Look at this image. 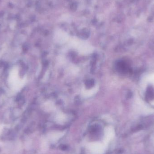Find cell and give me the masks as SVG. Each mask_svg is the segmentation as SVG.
<instances>
[{
	"mask_svg": "<svg viewBox=\"0 0 154 154\" xmlns=\"http://www.w3.org/2000/svg\"><path fill=\"white\" fill-rule=\"evenodd\" d=\"M43 108H44L45 110L49 111V110H51L54 109L55 106L53 102H51V101H48V102L44 103V105H43Z\"/></svg>",
	"mask_w": 154,
	"mask_h": 154,
	"instance_id": "5",
	"label": "cell"
},
{
	"mask_svg": "<svg viewBox=\"0 0 154 154\" xmlns=\"http://www.w3.org/2000/svg\"><path fill=\"white\" fill-rule=\"evenodd\" d=\"M18 69L14 68L11 70L9 75L8 82L10 87L14 89L20 88L23 84V80H22L19 77Z\"/></svg>",
	"mask_w": 154,
	"mask_h": 154,
	"instance_id": "2",
	"label": "cell"
},
{
	"mask_svg": "<svg viewBox=\"0 0 154 154\" xmlns=\"http://www.w3.org/2000/svg\"><path fill=\"white\" fill-rule=\"evenodd\" d=\"M70 46L76 50L80 54L82 55L91 54L94 50V47L88 42L76 39H72L70 41Z\"/></svg>",
	"mask_w": 154,
	"mask_h": 154,
	"instance_id": "1",
	"label": "cell"
},
{
	"mask_svg": "<svg viewBox=\"0 0 154 154\" xmlns=\"http://www.w3.org/2000/svg\"><path fill=\"white\" fill-rule=\"evenodd\" d=\"M99 89L98 86H96L90 89H83L82 90L81 95L82 96L83 98L90 97H92L93 95H95Z\"/></svg>",
	"mask_w": 154,
	"mask_h": 154,
	"instance_id": "4",
	"label": "cell"
},
{
	"mask_svg": "<svg viewBox=\"0 0 154 154\" xmlns=\"http://www.w3.org/2000/svg\"><path fill=\"white\" fill-rule=\"evenodd\" d=\"M55 41L59 44H64L68 40V36L66 33L62 31H58L55 34Z\"/></svg>",
	"mask_w": 154,
	"mask_h": 154,
	"instance_id": "3",
	"label": "cell"
}]
</instances>
